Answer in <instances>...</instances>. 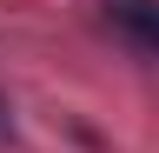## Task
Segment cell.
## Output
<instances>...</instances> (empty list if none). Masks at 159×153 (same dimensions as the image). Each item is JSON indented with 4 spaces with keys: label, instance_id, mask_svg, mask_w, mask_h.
Segmentation results:
<instances>
[{
    "label": "cell",
    "instance_id": "cell-1",
    "mask_svg": "<svg viewBox=\"0 0 159 153\" xmlns=\"http://www.w3.org/2000/svg\"><path fill=\"white\" fill-rule=\"evenodd\" d=\"M113 27L126 33L133 47L159 53V0H113Z\"/></svg>",
    "mask_w": 159,
    "mask_h": 153
},
{
    "label": "cell",
    "instance_id": "cell-2",
    "mask_svg": "<svg viewBox=\"0 0 159 153\" xmlns=\"http://www.w3.org/2000/svg\"><path fill=\"white\" fill-rule=\"evenodd\" d=\"M7 133H13V113H7V100H0V140H7Z\"/></svg>",
    "mask_w": 159,
    "mask_h": 153
}]
</instances>
